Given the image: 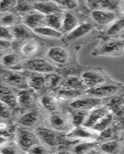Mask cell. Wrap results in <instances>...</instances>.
I'll use <instances>...</instances> for the list:
<instances>
[{
    "label": "cell",
    "instance_id": "obj_45",
    "mask_svg": "<svg viewBox=\"0 0 124 154\" xmlns=\"http://www.w3.org/2000/svg\"><path fill=\"white\" fill-rule=\"evenodd\" d=\"M13 46V41L0 39V52L9 50Z\"/></svg>",
    "mask_w": 124,
    "mask_h": 154
},
{
    "label": "cell",
    "instance_id": "obj_39",
    "mask_svg": "<svg viewBox=\"0 0 124 154\" xmlns=\"http://www.w3.org/2000/svg\"><path fill=\"white\" fill-rule=\"evenodd\" d=\"M64 11H71L79 7V0H53Z\"/></svg>",
    "mask_w": 124,
    "mask_h": 154
},
{
    "label": "cell",
    "instance_id": "obj_52",
    "mask_svg": "<svg viewBox=\"0 0 124 154\" xmlns=\"http://www.w3.org/2000/svg\"><path fill=\"white\" fill-rule=\"evenodd\" d=\"M123 138H124V136H123Z\"/></svg>",
    "mask_w": 124,
    "mask_h": 154
},
{
    "label": "cell",
    "instance_id": "obj_36",
    "mask_svg": "<svg viewBox=\"0 0 124 154\" xmlns=\"http://www.w3.org/2000/svg\"><path fill=\"white\" fill-rule=\"evenodd\" d=\"M33 9V4L28 0H18L14 12L20 16H23L26 13L32 11Z\"/></svg>",
    "mask_w": 124,
    "mask_h": 154
},
{
    "label": "cell",
    "instance_id": "obj_14",
    "mask_svg": "<svg viewBox=\"0 0 124 154\" xmlns=\"http://www.w3.org/2000/svg\"><path fill=\"white\" fill-rule=\"evenodd\" d=\"M46 16L33 9L32 11L22 16V23L29 29L33 30L36 28L45 25Z\"/></svg>",
    "mask_w": 124,
    "mask_h": 154
},
{
    "label": "cell",
    "instance_id": "obj_13",
    "mask_svg": "<svg viewBox=\"0 0 124 154\" xmlns=\"http://www.w3.org/2000/svg\"><path fill=\"white\" fill-rule=\"evenodd\" d=\"M82 81L86 87V90L98 87L102 84L106 83L105 76L100 72L95 71H86L81 75Z\"/></svg>",
    "mask_w": 124,
    "mask_h": 154
},
{
    "label": "cell",
    "instance_id": "obj_9",
    "mask_svg": "<svg viewBox=\"0 0 124 154\" xmlns=\"http://www.w3.org/2000/svg\"><path fill=\"white\" fill-rule=\"evenodd\" d=\"M2 78L5 85H7L12 88H17L19 90L29 88L26 77L17 71H9V72L4 73Z\"/></svg>",
    "mask_w": 124,
    "mask_h": 154
},
{
    "label": "cell",
    "instance_id": "obj_51",
    "mask_svg": "<svg viewBox=\"0 0 124 154\" xmlns=\"http://www.w3.org/2000/svg\"><path fill=\"white\" fill-rule=\"evenodd\" d=\"M1 1H2V0H0V2H1Z\"/></svg>",
    "mask_w": 124,
    "mask_h": 154
},
{
    "label": "cell",
    "instance_id": "obj_5",
    "mask_svg": "<svg viewBox=\"0 0 124 154\" xmlns=\"http://www.w3.org/2000/svg\"><path fill=\"white\" fill-rule=\"evenodd\" d=\"M102 100L103 99L89 96V95L88 97H79L71 101L70 103V107L74 110L89 112L91 109L103 105Z\"/></svg>",
    "mask_w": 124,
    "mask_h": 154
},
{
    "label": "cell",
    "instance_id": "obj_28",
    "mask_svg": "<svg viewBox=\"0 0 124 154\" xmlns=\"http://www.w3.org/2000/svg\"><path fill=\"white\" fill-rule=\"evenodd\" d=\"M61 86L79 90V91H85V92L86 91V87L81 76L78 77L75 76V75H71V76L67 77L66 78H64Z\"/></svg>",
    "mask_w": 124,
    "mask_h": 154
},
{
    "label": "cell",
    "instance_id": "obj_26",
    "mask_svg": "<svg viewBox=\"0 0 124 154\" xmlns=\"http://www.w3.org/2000/svg\"><path fill=\"white\" fill-rule=\"evenodd\" d=\"M20 23H22V17L15 12L0 13V25L12 27Z\"/></svg>",
    "mask_w": 124,
    "mask_h": 154
},
{
    "label": "cell",
    "instance_id": "obj_21",
    "mask_svg": "<svg viewBox=\"0 0 124 154\" xmlns=\"http://www.w3.org/2000/svg\"><path fill=\"white\" fill-rule=\"evenodd\" d=\"M22 63L23 60H21V57H20V55L13 52L6 53L4 55H2V57L0 58V63L6 68H20Z\"/></svg>",
    "mask_w": 124,
    "mask_h": 154
},
{
    "label": "cell",
    "instance_id": "obj_35",
    "mask_svg": "<svg viewBox=\"0 0 124 154\" xmlns=\"http://www.w3.org/2000/svg\"><path fill=\"white\" fill-rule=\"evenodd\" d=\"M97 146L96 140H89V141H82L78 145L74 147V152L75 153H85L89 152L91 149H95Z\"/></svg>",
    "mask_w": 124,
    "mask_h": 154
},
{
    "label": "cell",
    "instance_id": "obj_11",
    "mask_svg": "<svg viewBox=\"0 0 124 154\" xmlns=\"http://www.w3.org/2000/svg\"><path fill=\"white\" fill-rule=\"evenodd\" d=\"M110 112H113V111L111 110L110 106L103 105H99L98 107L91 109L88 112L84 125L92 128L98 122L100 121L103 117L109 114Z\"/></svg>",
    "mask_w": 124,
    "mask_h": 154
},
{
    "label": "cell",
    "instance_id": "obj_20",
    "mask_svg": "<svg viewBox=\"0 0 124 154\" xmlns=\"http://www.w3.org/2000/svg\"><path fill=\"white\" fill-rule=\"evenodd\" d=\"M10 28L15 40H28L33 37V34H34L33 31L23 23L17 24Z\"/></svg>",
    "mask_w": 124,
    "mask_h": 154
},
{
    "label": "cell",
    "instance_id": "obj_37",
    "mask_svg": "<svg viewBox=\"0 0 124 154\" xmlns=\"http://www.w3.org/2000/svg\"><path fill=\"white\" fill-rule=\"evenodd\" d=\"M101 150L106 153H117L120 151L121 144L117 141H109L100 146Z\"/></svg>",
    "mask_w": 124,
    "mask_h": 154
},
{
    "label": "cell",
    "instance_id": "obj_8",
    "mask_svg": "<svg viewBox=\"0 0 124 154\" xmlns=\"http://www.w3.org/2000/svg\"><path fill=\"white\" fill-rule=\"evenodd\" d=\"M91 20L100 26H109L117 18V12L110 10H91L90 13Z\"/></svg>",
    "mask_w": 124,
    "mask_h": 154
},
{
    "label": "cell",
    "instance_id": "obj_2",
    "mask_svg": "<svg viewBox=\"0 0 124 154\" xmlns=\"http://www.w3.org/2000/svg\"><path fill=\"white\" fill-rule=\"evenodd\" d=\"M15 143L20 149L27 152L31 147L40 142L35 131H31L26 127L19 126L15 131Z\"/></svg>",
    "mask_w": 124,
    "mask_h": 154
},
{
    "label": "cell",
    "instance_id": "obj_29",
    "mask_svg": "<svg viewBox=\"0 0 124 154\" xmlns=\"http://www.w3.org/2000/svg\"><path fill=\"white\" fill-rule=\"evenodd\" d=\"M39 121V114L37 111H29L23 115L18 119V123L20 126L30 128L37 123Z\"/></svg>",
    "mask_w": 124,
    "mask_h": 154
},
{
    "label": "cell",
    "instance_id": "obj_38",
    "mask_svg": "<svg viewBox=\"0 0 124 154\" xmlns=\"http://www.w3.org/2000/svg\"><path fill=\"white\" fill-rule=\"evenodd\" d=\"M75 111V112L71 115V116L72 125H73V126H79V125H84L86 117H87V115L88 112L80 110Z\"/></svg>",
    "mask_w": 124,
    "mask_h": 154
},
{
    "label": "cell",
    "instance_id": "obj_47",
    "mask_svg": "<svg viewBox=\"0 0 124 154\" xmlns=\"http://www.w3.org/2000/svg\"><path fill=\"white\" fill-rule=\"evenodd\" d=\"M9 143V137L3 133H0V148Z\"/></svg>",
    "mask_w": 124,
    "mask_h": 154
},
{
    "label": "cell",
    "instance_id": "obj_48",
    "mask_svg": "<svg viewBox=\"0 0 124 154\" xmlns=\"http://www.w3.org/2000/svg\"><path fill=\"white\" fill-rule=\"evenodd\" d=\"M119 11L122 13V16H124V0H120V3H119Z\"/></svg>",
    "mask_w": 124,
    "mask_h": 154
},
{
    "label": "cell",
    "instance_id": "obj_46",
    "mask_svg": "<svg viewBox=\"0 0 124 154\" xmlns=\"http://www.w3.org/2000/svg\"><path fill=\"white\" fill-rule=\"evenodd\" d=\"M113 134H114V132H113V130L112 129L111 126H110L109 127L108 129H105L104 131L101 132L100 135H99V137H100V136H102L104 139L108 140V139H110V138L113 136Z\"/></svg>",
    "mask_w": 124,
    "mask_h": 154
},
{
    "label": "cell",
    "instance_id": "obj_50",
    "mask_svg": "<svg viewBox=\"0 0 124 154\" xmlns=\"http://www.w3.org/2000/svg\"><path fill=\"white\" fill-rule=\"evenodd\" d=\"M122 37H123V39H124V34H123V35H122Z\"/></svg>",
    "mask_w": 124,
    "mask_h": 154
},
{
    "label": "cell",
    "instance_id": "obj_33",
    "mask_svg": "<svg viewBox=\"0 0 124 154\" xmlns=\"http://www.w3.org/2000/svg\"><path fill=\"white\" fill-rule=\"evenodd\" d=\"M38 51L39 44L36 41L32 40H28L25 44H23L20 49L21 54L26 57L33 56L38 52Z\"/></svg>",
    "mask_w": 124,
    "mask_h": 154
},
{
    "label": "cell",
    "instance_id": "obj_32",
    "mask_svg": "<svg viewBox=\"0 0 124 154\" xmlns=\"http://www.w3.org/2000/svg\"><path fill=\"white\" fill-rule=\"evenodd\" d=\"M64 12L54 13V14L46 16L45 25L48 26L55 29L61 31L62 21H63V16Z\"/></svg>",
    "mask_w": 124,
    "mask_h": 154
},
{
    "label": "cell",
    "instance_id": "obj_40",
    "mask_svg": "<svg viewBox=\"0 0 124 154\" xmlns=\"http://www.w3.org/2000/svg\"><path fill=\"white\" fill-rule=\"evenodd\" d=\"M18 0H2L0 2V13L14 12Z\"/></svg>",
    "mask_w": 124,
    "mask_h": 154
},
{
    "label": "cell",
    "instance_id": "obj_16",
    "mask_svg": "<svg viewBox=\"0 0 124 154\" xmlns=\"http://www.w3.org/2000/svg\"><path fill=\"white\" fill-rule=\"evenodd\" d=\"M0 101L11 109L18 107L17 93L7 85H0Z\"/></svg>",
    "mask_w": 124,
    "mask_h": 154
},
{
    "label": "cell",
    "instance_id": "obj_22",
    "mask_svg": "<svg viewBox=\"0 0 124 154\" xmlns=\"http://www.w3.org/2000/svg\"><path fill=\"white\" fill-rule=\"evenodd\" d=\"M34 103V97L32 91L29 88L20 90L17 92V105L23 109H27L33 106Z\"/></svg>",
    "mask_w": 124,
    "mask_h": 154
},
{
    "label": "cell",
    "instance_id": "obj_3",
    "mask_svg": "<svg viewBox=\"0 0 124 154\" xmlns=\"http://www.w3.org/2000/svg\"><path fill=\"white\" fill-rule=\"evenodd\" d=\"M20 69H23L32 73L47 74L54 72V67L48 60L41 58H31L29 60L23 61L20 67Z\"/></svg>",
    "mask_w": 124,
    "mask_h": 154
},
{
    "label": "cell",
    "instance_id": "obj_4",
    "mask_svg": "<svg viewBox=\"0 0 124 154\" xmlns=\"http://www.w3.org/2000/svg\"><path fill=\"white\" fill-rule=\"evenodd\" d=\"M99 135L100 133L93 128L82 125L72 127L67 132L66 136L69 140L89 141V140H96L99 137Z\"/></svg>",
    "mask_w": 124,
    "mask_h": 154
},
{
    "label": "cell",
    "instance_id": "obj_1",
    "mask_svg": "<svg viewBox=\"0 0 124 154\" xmlns=\"http://www.w3.org/2000/svg\"><path fill=\"white\" fill-rule=\"evenodd\" d=\"M91 54L95 57H119L124 54V41L111 37L100 43Z\"/></svg>",
    "mask_w": 124,
    "mask_h": 154
},
{
    "label": "cell",
    "instance_id": "obj_19",
    "mask_svg": "<svg viewBox=\"0 0 124 154\" xmlns=\"http://www.w3.org/2000/svg\"><path fill=\"white\" fill-rule=\"evenodd\" d=\"M79 21L78 17L70 11H65L63 16V21H62L61 32L65 34L71 33L75 28L79 26Z\"/></svg>",
    "mask_w": 124,
    "mask_h": 154
},
{
    "label": "cell",
    "instance_id": "obj_24",
    "mask_svg": "<svg viewBox=\"0 0 124 154\" xmlns=\"http://www.w3.org/2000/svg\"><path fill=\"white\" fill-rule=\"evenodd\" d=\"M33 31L34 34L37 35V36L50 39H59L64 35L61 31L50 27L47 25L39 26V27L33 29Z\"/></svg>",
    "mask_w": 124,
    "mask_h": 154
},
{
    "label": "cell",
    "instance_id": "obj_34",
    "mask_svg": "<svg viewBox=\"0 0 124 154\" xmlns=\"http://www.w3.org/2000/svg\"><path fill=\"white\" fill-rule=\"evenodd\" d=\"M113 120H114L113 113V112H110L109 114H107L105 117H103L100 121L98 122L92 128L100 133L101 132L104 131L105 129H108L109 127L111 126L113 122Z\"/></svg>",
    "mask_w": 124,
    "mask_h": 154
},
{
    "label": "cell",
    "instance_id": "obj_18",
    "mask_svg": "<svg viewBox=\"0 0 124 154\" xmlns=\"http://www.w3.org/2000/svg\"><path fill=\"white\" fill-rule=\"evenodd\" d=\"M26 77L29 89L34 92H40L46 88L45 75L37 73H32Z\"/></svg>",
    "mask_w": 124,
    "mask_h": 154
},
{
    "label": "cell",
    "instance_id": "obj_7",
    "mask_svg": "<svg viewBox=\"0 0 124 154\" xmlns=\"http://www.w3.org/2000/svg\"><path fill=\"white\" fill-rule=\"evenodd\" d=\"M119 87L118 85L105 83L98 87L88 89L85 91V92L89 96L104 99V98L114 96L119 92Z\"/></svg>",
    "mask_w": 124,
    "mask_h": 154
},
{
    "label": "cell",
    "instance_id": "obj_41",
    "mask_svg": "<svg viewBox=\"0 0 124 154\" xmlns=\"http://www.w3.org/2000/svg\"><path fill=\"white\" fill-rule=\"evenodd\" d=\"M0 39L13 42L15 40L14 37H13V33H12L11 28L0 25Z\"/></svg>",
    "mask_w": 124,
    "mask_h": 154
},
{
    "label": "cell",
    "instance_id": "obj_17",
    "mask_svg": "<svg viewBox=\"0 0 124 154\" xmlns=\"http://www.w3.org/2000/svg\"><path fill=\"white\" fill-rule=\"evenodd\" d=\"M33 9L40 12V13H43L45 16L65 12L53 0H47V1H44V2L33 4Z\"/></svg>",
    "mask_w": 124,
    "mask_h": 154
},
{
    "label": "cell",
    "instance_id": "obj_27",
    "mask_svg": "<svg viewBox=\"0 0 124 154\" xmlns=\"http://www.w3.org/2000/svg\"><path fill=\"white\" fill-rule=\"evenodd\" d=\"M107 36L113 38H116V36H122L124 34V16L117 18L112 24L108 26L106 31Z\"/></svg>",
    "mask_w": 124,
    "mask_h": 154
},
{
    "label": "cell",
    "instance_id": "obj_30",
    "mask_svg": "<svg viewBox=\"0 0 124 154\" xmlns=\"http://www.w3.org/2000/svg\"><path fill=\"white\" fill-rule=\"evenodd\" d=\"M40 105L50 112H55L58 109V98L51 94H44L40 98Z\"/></svg>",
    "mask_w": 124,
    "mask_h": 154
},
{
    "label": "cell",
    "instance_id": "obj_44",
    "mask_svg": "<svg viewBox=\"0 0 124 154\" xmlns=\"http://www.w3.org/2000/svg\"><path fill=\"white\" fill-rule=\"evenodd\" d=\"M18 149H20L17 145H16V146H14L13 145H10L9 143L8 144L0 148V153H17V152H19Z\"/></svg>",
    "mask_w": 124,
    "mask_h": 154
},
{
    "label": "cell",
    "instance_id": "obj_49",
    "mask_svg": "<svg viewBox=\"0 0 124 154\" xmlns=\"http://www.w3.org/2000/svg\"><path fill=\"white\" fill-rule=\"evenodd\" d=\"M28 1H29V2H32L33 4H35V3H38V2H44V1H47V0H28Z\"/></svg>",
    "mask_w": 124,
    "mask_h": 154
},
{
    "label": "cell",
    "instance_id": "obj_6",
    "mask_svg": "<svg viewBox=\"0 0 124 154\" xmlns=\"http://www.w3.org/2000/svg\"><path fill=\"white\" fill-rule=\"evenodd\" d=\"M39 140L47 147H55L58 145L59 136L57 130L46 127H38L35 129Z\"/></svg>",
    "mask_w": 124,
    "mask_h": 154
},
{
    "label": "cell",
    "instance_id": "obj_23",
    "mask_svg": "<svg viewBox=\"0 0 124 154\" xmlns=\"http://www.w3.org/2000/svg\"><path fill=\"white\" fill-rule=\"evenodd\" d=\"M93 29V26L89 23H79V26L72 30L71 33L67 34V39L68 40H75L82 38L90 33Z\"/></svg>",
    "mask_w": 124,
    "mask_h": 154
},
{
    "label": "cell",
    "instance_id": "obj_12",
    "mask_svg": "<svg viewBox=\"0 0 124 154\" xmlns=\"http://www.w3.org/2000/svg\"><path fill=\"white\" fill-rule=\"evenodd\" d=\"M120 0H86L88 8L91 10H119Z\"/></svg>",
    "mask_w": 124,
    "mask_h": 154
},
{
    "label": "cell",
    "instance_id": "obj_15",
    "mask_svg": "<svg viewBox=\"0 0 124 154\" xmlns=\"http://www.w3.org/2000/svg\"><path fill=\"white\" fill-rule=\"evenodd\" d=\"M47 56L51 61L58 65L66 64L70 59L69 52L62 47H51L48 51Z\"/></svg>",
    "mask_w": 124,
    "mask_h": 154
},
{
    "label": "cell",
    "instance_id": "obj_31",
    "mask_svg": "<svg viewBox=\"0 0 124 154\" xmlns=\"http://www.w3.org/2000/svg\"><path fill=\"white\" fill-rule=\"evenodd\" d=\"M64 78L60 75L55 74L54 72H51L45 74L46 88L51 89V90H57L61 86Z\"/></svg>",
    "mask_w": 124,
    "mask_h": 154
},
{
    "label": "cell",
    "instance_id": "obj_25",
    "mask_svg": "<svg viewBox=\"0 0 124 154\" xmlns=\"http://www.w3.org/2000/svg\"><path fill=\"white\" fill-rule=\"evenodd\" d=\"M85 91H79L75 89L70 88L64 86H60L57 89V98L58 100H74L79 97H82Z\"/></svg>",
    "mask_w": 124,
    "mask_h": 154
},
{
    "label": "cell",
    "instance_id": "obj_43",
    "mask_svg": "<svg viewBox=\"0 0 124 154\" xmlns=\"http://www.w3.org/2000/svg\"><path fill=\"white\" fill-rule=\"evenodd\" d=\"M11 110L6 104L0 101V119H9L11 116Z\"/></svg>",
    "mask_w": 124,
    "mask_h": 154
},
{
    "label": "cell",
    "instance_id": "obj_42",
    "mask_svg": "<svg viewBox=\"0 0 124 154\" xmlns=\"http://www.w3.org/2000/svg\"><path fill=\"white\" fill-rule=\"evenodd\" d=\"M48 147L46 146L45 145L42 144L41 143H37L36 145L31 147L29 150L27 151L28 153H34V154H42L47 153L48 152Z\"/></svg>",
    "mask_w": 124,
    "mask_h": 154
},
{
    "label": "cell",
    "instance_id": "obj_10",
    "mask_svg": "<svg viewBox=\"0 0 124 154\" xmlns=\"http://www.w3.org/2000/svg\"><path fill=\"white\" fill-rule=\"evenodd\" d=\"M49 123L52 129L57 131H69L73 127L71 123V116L56 113V112L50 116Z\"/></svg>",
    "mask_w": 124,
    "mask_h": 154
}]
</instances>
